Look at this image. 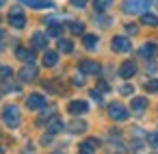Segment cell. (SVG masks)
I'll list each match as a JSON object with an SVG mask.
<instances>
[{
    "instance_id": "6da1fadb",
    "label": "cell",
    "mask_w": 158,
    "mask_h": 154,
    "mask_svg": "<svg viewBox=\"0 0 158 154\" xmlns=\"http://www.w3.org/2000/svg\"><path fill=\"white\" fill-rule=\"evenodd\" d=\"M152 7V0H126L123 13H145Z\"/></svg>"
},
{
    "instance_id": "7a4b0ae2",
    "label": "cell",
    "mask_w": 158,
    "mask_h": 154,
    "mask_svg": "<svg viewBox=\"0 0 158 154\" xmlns=\"http://www.w3.org/2000/svg\"><path fill=\"white\" fill-rule=\"evenodd\" d=\"M2 122H5V126H9V128H15V126L20 124V109H18L15 104L5 106V109H2Z\"/></svg>"
},
{
    "instance_id": "3957f363",
    "label": "cell",
    "mask_w": 158,
    "mask_h": 154,
    "mask_svg": "<svg viewBox=\"0 0 158 154\" xmlns=\"http://www.w3.org/2000/svg\"><path fill=\"white\" fill-rule=\"evenodd\" d=\"M108 117H110V119H115V122H126V119L130 117V113H128V109H126L123 104L115 102V104H110V106H108Z\"/></svg>"
},
{
    "instance_id": "277c9868",
    "label": "cell",
    "mask_w": 158,
    "mask_h": 154,
    "mask_svg": "<svg viewBox=\"0 0 158 154\" xmlns=\"http://www.w3.org/2000/svg\"><path fill=\"white\" fill-rule=\"evenodd\" d=\"M7 20H9V24H11L13 28H18V31L26 26V18H24L22 9H18V7H13V9H11V13H9V18H7Z\"/></svg>"
},
{
    "instance_id": "5b68a950",
    "label": "cell",
    "mask_w": 158,
    "mask_h": 154,
    "mask_svg": "<svg viewBox=\"0 0 158 154\" xmlns=\"http://www.w3.org/2000/svg\"><path fill=\"white\" fill-rule=\"evenodd\" d=\"M110 48H113L115 52H130V50H132V44H130V39H128V37L117 35V37H113Z\"/></svg>"
},
{
    "instance_id": "8992f818",
    "label": "cell",
    "mask_w": 158,
    "mask_h": 154,
    "mask_svg": "<svg viewBox=\"0 0 158 154\" xmlns=\"http://www.w3.org/2000/svg\"><path fill=\"white\" fill-rule=\"evenodd\" d=\"M18 76H20V80H22V83H33V80L37 78V67H35L33 63H26V65L20 70V74H18Z\"/></svg>"
},
{
    "instance_id": "52a82bcc",
    "label": "cell",
    "mask_w": 158,
    "mask_h": 154,
    "mask_svg": "<svg viewBox=\"0 0 158 154\" xmlns=\"http://www.w3.org/2000/svg\"><path fill=\"white\" fill-rule=\"evenodd\" d=\"M31 46H33V50H46L48 48V35L46 33H33V37H31Z\"/></svg>"
},
{
    "instance_id": "ba28073f",
    "label": "cell",
    "mask_w": 158,
    "mask_h": 154,
    "mask_svg": "<svg viewBox=\"0 0 158 154\" xmlns=\"http://www.w3.org/2000/svg\"><path fill=\"white\" fill-rule=\"evenodd\" d=\"M26 106H28L31 111H39V109L46 106V98H44L41 93H31L28 100H26Z\"/></svg>"
},
{
    "instance_id": "9c48e42d",
    "label": "cell",
    "mask_w": 158,
    "mask_h": 154,
    "mask_svg": "<svg viewBox=\"0 0 158 154\" xmlns=\"http://www.w3.org/2000/svg\"><path fill=\"white\" fill-rule=\"evenodd\" d=\"M87 109H89V104L85 100H72L67 104V113L69 115H82V113H87Z\"/></svg>"
},
{
    "instance_id": "30bf717a",
    "label": "cell",
    "mask_w": 158,
    "mask_h": 154,
    "mask_svg": "<svg viewBox=\"0 0 158 154\" xmlns=\"http://www.w3.org/2000/svg\"><path fill=\"white\" fill-rule=\"evenodd\" d=\"M136 74V63H132V61H126V63H121L119 65V78H132Z\"/></svg>"
},
{
    "instance_id": "8fae6325",
    "label": "cell",
    "mask_w": 158,
    "mask_h": 154,
    "mask_svg": "<svg viewBox=\"0 0 158 154\" xmlns=\"http://www.w3.org/2000/svg\"><path fill=\"white\" fill-rule=\"evenodd\" d=\"M139 54L145 57V59L156 57V54H158V44H156V41H147V44H143V46L139 48Z\"/></svg>"
},
{
    "instance_id": "7c38bea8",
    "label": "cell",
    "mask_w": 158,
    "mask_h": 154,
    "mask_svg": "<svg viewBox=\"0 0 158 154\" xmlns=\"http://www.w3.org/2000/svg\"><path fill=\"white\" fill-rule=\"evenodd\" d=\"M80 72L82 74H100V63H95V61H82L80 63Z\"/></svg>"
},
{
    "instance_id": "4fadbf2b",
    "label": "cell",
    "mask_w": 158,
    "mask_h": 154,
    "mask_svg": "<svg viewBox=\"0 0 158 154\" xmlns=\"http://www.w3.org/2000/svg\"><path fill=\"white\" fill-rule=\"evenodd\" d=\"M15 57L26 61V63H35V52L33 50H26V48H15Z\"/></svg>"
},
{
    "instance_id": "5bb4252c",
    "label": "cell",
    "mask_w": 158,
    "mask_h": 154,
    "mask_svg": "<svg viewBox=\"0 0 158 154\" xmlns=\"http://www.w3.org/2000/svg\"><path fill=\"white\" fill-rule=\"evenodd\" d=\"M95 150H98V141L95 139H87V141L80 143V154H95Z\"/></svg>"
},
{
    "instance_id": "9a60e30c",
    "label": "cell",
    "mask_w": 158,
    "mask_h": 154,
    "mask_svg": "<svg viewBox=\"0 0 158 154\" xmlns=\"http://www.w3.org/2000/svg\"><path fill=\"white\" fill-rule=\"evenodd\" d=\"M20 2L28 5V7H33V9H50V7H52L50 0H20Z\"/></svg>"
},
{
    "instance_id": "2e32d148",
    "label": "cell",
    "mask_w": 158,
    "mask_h": 154,
    "mask_svg": "<svg viewBox=\"0 0 158 154\" xmlns=\"http://www.w3.org/2000/svg\"><path fill=\"white\" fill-rule=\"evenodd\" d=\"M82 44H85L87 50H98L100 39H98V35H85V37H82Z\"/></svg>"
},
{
    "instance_id": "e0dca14e",
    "label": "cell",
    "mask_w": 158,
    "mask_h": 154,
    "mask_svg": "<svg viewBox=\"0 0 158 154\" xmlns=\"http://www.w3.org/2000/svg\"><path fill=\"white\" fill-rule=\"evenodd\" d=\"M67 130H69V132H85V130H87V124H85L82 119H72V122L67 124Z\"/></svg>"
},
{
    "instance_id": "ac0fdd59",
    "label": "cell",
    "mask_w": 158,
    "mask_h": 154,
    "mask_svg": "<svg viewBox=\"0 0 158 154\" xmlns=\"http://www.w3.org/2000/svg\"><path fill=\"white\" fill-rule=\"evenodd\" d=\"M141 22H143L145 26H158V18H156L154 13H149V11L141 13Z\"/></svg>"
},
{
    "instance_id": "d6986e66",
    "label": "cell",
    "mask_w": 158,
    "mask_h": 154,
    "mask_svg": "<svg viewBox=\"0 0 158 154\" xmlns=\"http://www.w3.org/2000/svg\"><path fill=\"white\" fill-rule=\"evenodd\" d=\"M56 63H59V54H56V52L50 50V52L44 54V65H46V67H54Z\"/></svg>"
},
{
    "instance_id": "ffe728a7",
    "label": "cell",
    "mask_w": 158,
    "mask_h": 154,
    "mask_svg": "<svg viewBox=\"0 0 158 154\" xmlns=\"http://www.w3.org/2000/svg\"><path fill=\"white\" fill-rule=\"evenodd\" d=\"M61 130H63V122L54 117V119L48 124V135H56V132H61Z\"/></svg>"
},
{
    "instance_id": "44dd1931",
    "label": "cell",
    "mask_w": 158,
    "mask_h": 154,
    "mask_svg": "<svg viewBox=\"0 0 158 154\" xmlns=\"http://www.w3.org/2000/svg\"><path fill=\"white\" fill-rule=\"evenodd\" d=\"M59 50H61L63 54H69V52L74 50V44H72L69 39H59Z\"/></svg>"
},
{
    "instance_id": "7402d4cb",
    "label": "cell",
    "mask_w": 158,
    "mask_h": 154,
    "mask_svg": "<svg viewBox=\"0 0 158 154\" xmlns=\"http://www.w3.org/2000/svg\"><path fill=\"white\" fill-rule=\"evenodd\" d=\"M145 106H147V100L145 98H134L132 100V111L141 113V111H145Z\"/></svg>"
},
{
    "instance_id": "603a6c76",
    "label": "cell",
    "mask_w": 158,
    "mask_h": 154,
    "mask_svg": "<svg viewBox=\"0 0 158 154\" xmlns=\"http://www.w3.org/2000/svg\"><path fill=\"white\" fill-rule=\"evenodd\" d=\"M67 28H69L74 35H82V31H85V24H82V22H69V24H67Z\"/></svg>"
},
{
    "instance_id": "cb8c5ba5",
    "label": "cell",
    "mask_w": 158,
    "mask_h": 154,
    "mask_svg": "<svg viewBox=\"0 0 158 154\" xmlns=\"http://www.w3.org/2000/svg\"><path fill=\"white\" fill-rule=\"evenodd\" d=\"M113 5V0H95V2H93V9L95 11H104V9H108Z\"/></svg>"
},
{
    "instance_id": "d4e9b609",
    "label": "cell",
    "mask_w": 158,
    "mask_h": 154,
    "mask_svg": "<svg viewBox=\"0 0 158 154\" xmlns=\"http://www.w3.org/2000/svg\"><path fill=\"white\" fill-rule=\"evenodd\" d=\"M61 31H63V28H61L59 24H50V28H48V35H50V37H59V35H61Z\"/></svg>"
},
{
    "instance_id": "484cf974",
    "label": "cell",
    "mask_w": 158,
    "mask_h": 154,
    "mask_svg": "<svg viewBox=\"0 0 158 154\" xmlns=\"http://www.w3.org/2000/svg\"><path fill=\"white\" fill-rule=\"evenodd\" d=\"M56 111L54 109H48V111H44V115L39 117V124H44V122H48V119H54V117H50V115H54Z\"/></svg>"
},
{
    "instance_id": "4316f807",
    "label": "cell",
    "mask_w": 158,
    "mask_h": 154,
    "mask_svg": "<svg viewBox=\"0 0 158 154\" xmlns=\"http://www.w3.org/2000/svg\"><path fill=\"white\" fill-rule=\"evenodd\" d=\"M145 89H147V91H152V93H158V78L149 80V83L145 85Z\"/></svg>"
},
{
    "instance_id": "83f0119b",
    "label": "cell",
    "mask_w": 158,
    "mask_h": 154,
    "mask_svg": "<svg viewBox=\"0 0 158 154\" xmlns=\"http://www.w3.org/2000/svg\"><path fill=\"white\" fill-rule=\"evenodd\" d=\"M0 76H2V78H11V76H13L11 67H7V65H0Z\"/></svg>"
},
{
    "instance_id": "f1b7e54d",
    "label": "cell",
    "mask_w": 158,
    "mask_h": 154,
    "mask_svg": "<svg viewBox=\"0 0 158 154\" xmlns=\"http://www.w3.org/2000/svg\"><path fill=\"white\" fill-rule=\"evenodd\" d=\"M89 96H91V100H95L98 104H102V102H104V100H102V93H100V91H91Z\"/></svg>"
},
{
    "instance_id": "f546056e",
    "label": "cell",
    "mask_w": 158,
    "mask_h": 154,
    "mask_svg": "<svg viewBox=\"0 0 158 154\" xmlns=\"http://www.w3.org/2000/svg\"><path fill=\"white\" fill-rule=\"evenodd\" d=\"M147 141H149L152 145H156V148H158V132H152V135L147 137Z\"/></svg>"
},
{
    "instance_id": "4dcf8cb0",
    "label": "cell",
    "mask_w": 158,
    "mask_h": 154,
    "mask_svg": "<svg viewBox=\"0 0 158 154\" xmlns=\"http://www.w3.org/2000/svg\"><path fill=\"white\" fill-rule=\"evenodd\" d=\"M119 93H123V96H130V93H132V87H130V85H123V87H119Z\"/></svg>"
},
{
    "instance_id": "1f68e13d",
    "label": "cell",
    "mask_w": 158,
    "mask_h": 154,
    "mask_svg": "<svg viewBox=\"0 0 158 154\" xmlns=\"http://www.w3.org/2000/svg\"><path fill=\"white\" fill-rule=\"evenodd\" d=\"M74 85H76V87H82V76H80V74L74 76Z\"/></svg>"
},
{
    "instance_id": "d6a6232c",
    "label": "cell",
    "mask_w": 158,
    "mask_h": 154,
    "mask_svg": "<svg viewBox=\"0 0 158 154\" xmlns=\"http://www.w3.org/2000/svg\"><path fill=\"white\" fill-rule=\"evenodd\" d=\"M72 5H74V7H80V9H82V7L87 5V0H72Z\"/></svg>"
},
{
    "instance_id": "836d02e7",
    "label": "cell",
    "mask_w": 158,
    "mask_h": 154,
    "mask_svg": "<svg viewBox=\"0 0 158 154\" xmlns=\"http://www.w3.org/2000/svg\"><path fill=\"white\" fill-rule=\"evenodd\" d=\"M5 39H7V35H5V31H0V50L5 48Z\"/></svg>"
},
{
    "instance_id": "e575fe53",
    "label": "cell",
    "mask_w": 158,
    "mask_h": 154,
    "mask_svg": "<svg viewBox=\"0 0 158 154\" xmlns=\"http://www.w3.org/2000/svg\"><path fill=\"white\" fill-rule=\"evenodd\" d=\"M126 31H128V33H136V26H134V24H128Z\"/></svg>"
},
{
    "instance_id": "d590c367",
    "label": "cell",
    "mask_w": 158,
    "mask_h": 154,
    "mask_svg": "<svg viewBox=\"0 0 158 154\" xmlns=\"http://www.w3.org/2000/svg\"><path fill=\"white\" fill-rule=\"evenodd\" d=\"M100 89H102V91H108V85H106V83L102 80V83H100Z\"/></svg>"
},
{
    "instance_id": "8d00e7d4",
    "label": "cell",
    "mask_w": 158,
    "mask_h": 154,
    "mask_svg": "<svg viewBox=\"0 0 158 154\" xmlns=\"http://www.w3.org/2000/svg\"><path fill=\"white\" fill-rule=\"evenodd\" d=\"M2 5H5V0H0V7H2Z\"/></svg>"
},
{
    "instance_id": "74e56055",
    "label": "cell",
    "mask_w": 158,
    "mask_h": 154,
    "mask_svg": "<svg viewBox=\"0 0 158 154\" xmlns=\"http://www.w3.org/2000/svg\"><path fill=\"white\" fill-rule=\"evenodd\" d=\"M52 154H63V152H52Z\"/></svg>"
},
{
    "instance_id": "f35d334b",
    "label": "cell",
    "mask_w": 158,
    "mask_h": 154,
    "mask_svg": "<svg viewBox=\"0 0 158 154\" xmlns=\"http://www.w3.org/2000/svg\"><path fill=\"white\" fill-rule=\"evenodd\" d=\"M0 154H2V148H0Z\"/></svg>"
}]
</instances>
